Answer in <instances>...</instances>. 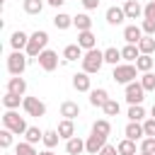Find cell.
Returning a JSON list of instances; mask_svg holds the SVG:
<instances>
[{"instance_id":"cell-37","label":"cell","mask_w":155,"mask_h":155,"mask_svg":"<svg viewBox=\"0 0 155 155\" xmlns=\"http://www.w3.org/2000/svg\"><path fill=\"white\" fill-rule=\"evenodd\" d=\"M140 85H143V90H145V92H153V90H155V75H153V73H143Z\"/></svg>"},{"instance_id":"cell-28","label":"cell","mask_w":155,"mask_h":155,"mask_svg":"<svg viewBox=\"0 0 155 155\" xmlns=\"http://www.w3.org/2000/svg\"><path fill=\"white\" fill-rule=\"evenodd\" d=\"M153 63H155V61H153V56L140 53V58L136 61V68H138L140 73H150V70H153Z\"/></svg>"},{"instance_id":"cell-16","label":"cell","mask_w":155,"mask_h":155,"mask_svg":"<svg viewBox=\"0 0 155 155\" xmlns=\"http://www.w3.org/2000/svg\"><path fill=\"white\" fill-rule=\"evenodd\" d=\"M61 116L73 121L75 116H80V104H78V102H70V99H65V102L61 104Z\"/></svg>"},{"instance_id":"cell-2","label":"cell","mask_w":155,"mask_h":155,"mask_svg":"<svg viewBox=\"0 0 155 155\" xmlns=\"http://www.w3.org/2000/svg\"><path fill=\"white\" fill-rule=\"evenodd\" d=\"M2 124H5V128H10L12 133H17V136H24L27 133V121L15 111V109H7L5 114H2Z\"/></svg>"},{"instance_id":"cell-29","label":"cell","mask_w":155,"mask_h":155,"mask_svg":"<svg viewBox=\"0 0 155 155\" xmlns=\"http://www.w3.org/2000/svg\"><path fill=\"white\" fill-rule=\"evenodd\" d=\"M92 133L109 136V133H111V124H109L107 119H99V121H94V124H92Z\"/></svg>"},{"instance_id":"cell-1","label":"cell","mask_w":155,"mask_h":155,"mask_svg":"<svg viewBox=\"0 0 155 155\" xmlns=\"http://www.w3.org/2000/svg\"><path fill=\"white\" fill-rule=\"evenodd\" d=\"M46 44H48V34L46 31H34L29 36V44H27V56L29 58H39L44 51H46Z\"/></svg>"},{"instance_id":"cell-12","label":"cell","mask_w":155,"mask_h":155,"mask_svg":"<svg viewBox=\"0 0 155 155\" xmlns=\"http://www.w3.org/2000/svg\"><path fill=\"white\" fill-rule=\"evenodd\" d=\"M73 87L78 90V92H90L92 90V82H90V73H75L73 75Z\"/></svg>"},{"instance_id":"cell-38","label":"cell","mask_w":155,"mask_h":155,"mask_svg":"<svg viewBox=\"0 0 155 155\" xmlns=\"http://www.w3.org/2000/svg\"><path fill=\"white\" fill-rule=\"evenodd\" d=\"M102 109H104V114H107V116H116V114L121 111V107H119V102H116V99H109Z\"/></svg>"},{"instance_id":"cell-35","label":"cell","mask_w":155,"mask_h":155,"mask_svg":"<svg viewBox=\"0 0 155 155\" xmlns=\"http://www.w3.org/2000/svg\"><path fill=\"white\" fill-rule=\"evenodd\" d=\"M143 116H145V109L140 104H133L128 109V121H143Z\"/></svg>"},{"instance_id":"cell-48","label":"cell","mask_w":155,"mask_h":155,"mask_svg":"<svg viewBox=\"0 0 155 155\" xmlns=\"http://www.w3.org/2000/svg\"><path fill=\"white\" fill-rule=\"evenodd\" d=\"M39 155H56V153H51V150H44V153H39Z\"/></svg>"},{"instance_id":"cell-30","label":"cell","mask_w":155,"mask_h":155,"mask_svg":"<svg viewBox=\"0 0 155 155\" xmlns=\"http://www.w3.org/2000/svg\"><path fill=\"white\" fill-rule=\"evenodd\" d=\"M24 136H27V138H24V140H27V143H31V145H36V143H39V140H44V131H39V128H36V126H29V128H27V133H24Z\"/></svg>"},{"instance_id":"cell-42","label":"cell","mask_w":155,"mask_h":155,"mask_svg":"<svg viewBox=\"0 0 155 155\" xmlns=\"http://www.w3.org/2000/svg\"><path fill=\"white\" fill-rule=\"evenodd\" d=\"M143 131H145V136L155 138V119H148V121H143Z\"/></svg>"},{"instance_id":"cell-18","label":"cell","mask_w":155,"mask_h":155,"mask_svg":"<svg viewBox=\"0 0 155 155\" xmlns=\"http://www.w3.org/2000/svg\"><path fill=\"white\" fill-rule=\"evenodd\" d=\"M58 136L61 138H65V140H70V138H75V124L70 121V119H63L61 124H58Z\"/></svg>"},{"instance_id":"cell-45","label":"cell","mask_w":155,"mask_h":155,"mask_svg":"<svg viewBox=\"0 0 155 155\" xmlns=\"http://www.w3.org/2000/svg\"><path fill=\"white\" fill-rule=\"evenodd\" d=\"M82 5H85V10H94L99 5V0H82Z\"/></svg>"},{"instance_id":"cell-40","label":"cell","mask_w":155,"mask_h":155,"mask_svg":"<svg viewBox=\"0 0 155 155\" xmlns=\"http://www.w3.org/2000/svg\"><path fill=\"white\" fill-rule=\"evenodd\" d=\"M140 153H155V138L145 136V138L140 140Z\"/></svg>"},{"instance_id":"cell-34","label":"cell","mask_w":155,"mask_h":155,"mask_svg":"<svg viewBox=\"0 0 155 155\" xmlns=\"http://www.w3.org/2000/svg\"><path fill=\"white\" fill-rule=\"evenodd\" d=\"M58 138H61V136H58V131H44V145H46L48 150L58 145Z\"/></svg>"},{"instance_id":"cell-22","label":"cell","mask_w":155,"mask_h":155,"mask_svg":"<svg viewBox=\"0 0 155 155\" xmlns=\"http://www.w3.org/2000/svg\"><path fill=\"white\" fill-rule=\"evenodd\" d=\"M121 58H124V61H128V63H131V61L136 63V61L140 58V51H138V46H136V44H126V46L121 48Z\"/></svg>"},{"instance_id":"cell-49","label":"cell","mask_w":155,"mask_h":155,"mask_svg":"<svg viewBox=\"0 0 155 155\" xmlns=\"http://www.w3.org/2000/svg\"><path fill=\"white\" fill-rule=\"evenodd\" d=\"M138 155H155V153H138Z\"/></svg>"},{"instance_id":"cell-39","label":"cell","mask_w":155,"mask_h":155,"mask_svg":"<svg viewBox=\"0 0 155 155\" xmlns=\"http://www.w3.org/2000/svg\"><path fill=\"white\" fill-rule=\"evenodd\" d=\"M12 136H15V133H12L10 128H2V131H0V145H2L5 150L12 145Z\"/></svg>"},{"instance_id":"cell-19","label":"cell","mask_w":155,"mask_h":155,"mask_svg":"<svg viewBox=\"0 0 155 155\" xmlns=\"http://www.w3.org/2000/svg\"><path fill=\"white\" fill-rule=\"evenodd\" d=\"M124 19H126L124 7H116V5H114V7H109V10H107V22H109V24H121Z\"/></svg>"},{"instance_id":"cell-23","label":"cell","mask_w":155,"mask_h":155,"mask_svg":"<svg viewBox=\"0 0 155 155\" xmlns=\"http://www.w3.org/2000/svg\"><path fill=\"white\" fill-rule=\"evenodd\" d=\"M53 27H56V29H61V31H63V29H68V27H73V17H70V15H65V12H58V15L53 17Z\"/></svg>"},{"instance_id":"cell-33","label":"cell","mask_w":155,"mask_h":155,"mask_svg":"<svg viewBox=\"0 0 155 155\" xmlns=\"http://www.w3.org/2000/svg\"><path fill=\"white\" fill-rule=\"evenodd\" d=\"M22 99H24V97H19V94H12V92H5V97H2V104H5V109H17Z\"/></svg>"},{"instance_id":"cell-6","label":"cell","mask_w":155,"mask_h":155,"mask_svg":"<svg viewBox=\"0 0 155 155\" xmlns=\"http://www.w3.org/2000/svg\"><path fill=\"white\" fill-rule=\"evenodd\" d=\"M22 107L29 116H44L46 114V104L39 99V97H24L22 99Z\"/></svg>"},{"instance_id":"cell-41","label":"cell","mask_w":155,"mask_h":155,"mask_svg":"<svg viewBox=\"0 0 155 155\" xmlns=\"http://www.w3.org/2000/svg\"><path fill=\"white\" fill-rule=\"evenodd\" d=\"M140 29L145 31V36H155V19H143Z\"/></svg>"},{"instance_id":"cell-3","label":"cell","mask_w":155,"mask_h":155,"mask_svg":"<svg viewBox=\"0 0 155 155\" xmlns=\"http://www.w3.org/2000/svg\"><path fill=\"white\" fill-rule=\"evenodd\" d=\"M104 65V51H99V48H92V51H87L85 56H82V70L85 73H99V68Z\"/></svg>"},{"instance_id":"cell-20","label":"cell","mask_w":155,"mask_h":155,"mask_svg":"<svg viewBox=\"0 0 155 155\" xmlns=\"http://www.w3.org/2000/svg\"><path fill=\"white\" fill-rule=\"evenodd\" d=\"M27 44H29V36H27L24 31H15V34L10 36V46H12L15 51H22V48H27Z\"/></svg>"},{"instance_id":"cell-32","label":"cell","mask_w":155,"mask_h":155,"mask_svg":"<svg viewBox=\"0 0 155 155\" xmlns=\"http://www.w3.org/2000/svg\"><path fill=\"white\" fill-rule=\"evenodd\" d=\"M119 61H121V51L119 48H107L104 51V63H109V65H119Z\"/></svg>"},{"instance_id":"cell-17","label":"cell","mask_w":155,"mask_h":155,"mask_svg":"<svg viewBox=\"0 0 155 155\" xmlns=\"http://www.w3.org/2000/svg\"><path fill=\"white\" fill-rule=\"evenodd\" d=\"M124 39H126V44H136V46H138V41L143 39V29L136 27V24H128V27L124 29Z\"/></svg>"},{"instance_id":"cell-36","label":"cell","mask_w":155,"mask_h":155,"mask_svg":"<svg viewBox=\"0 0 155 155\" xmlns=\"http://www.w3.org/2000/svg\"><path fill=\"white\" fill-rule=\"evenodd\" d=\"M15 155H39L36 150H34V145L31 143H17V148H15Z\"/></svg>"},{"instance_id":"cell-24","label":"cell","mask_w":155,"mask_h":155,"mask_svg":"<svg viewBox=\"0 0 155 155\" xmlns=\"http://www.w3.org/2000/svg\"><path fill=\"white\" fill-rule=\"evenodd\" d=\"M73 24L78 27V31H90V29H92L90 15H75V17H73Z\"/></svg>"},{"instance_id":"cell-13","label":"cell","mask_w":155,"mask_h":155,"mask_svg":"<svg viewBox=\"0 0 155 155\" xmlns=\"http://www.w3.org/2000/svg\"><path fill=\"white\" fill-rule=\"evenodd\" d=\"M7 92L24 97V92H27V80H24L22 75H15V78H10V80H7Z\"/></svg>"},{"instance_id":"cell-7","label":"cell","mask_w":155,"mask_h":155,"mask_svg":"<svg viewBox=\"0 0 155 155\" xmlns=\"http://www.w3.org/2000/svg\"><path fill=\"white\" fill-rule=\"evenodd\" d=\"M145 99V90H143V85L140 82H131V85H126V102L133 107V104H140Z\"/></svg>"},{"instance_id":"cell-15","label":"cell","mask_w":155,"mask_h":155,"mask_svg":"<svg viewBox=\"0 0 155 155\" xmlns=\"http://www.w3.org/2000/svg\"><path fill=\"white\" fill-rule=\"evenodd\" d=\"M109 102V92L104 87H97V90H90V104L92 107H104Z\"/></svg>"},{"instance_id":"cell-9","label":"cell","mask_w":155,"mask_h":155,"mask_svg":"<svg viewBox=\"0 0 155 155\" xmlns=\"http://www.w3.org/2000/svg\"><path fill=\"white\" fill-rule=\"evenodd\" d=\"M107 145V136H99V133H92L87 140H85V150L90 155H99V150Z\"/></svg>"},{"instance_id":"cell-43","label":"cell","mask_w":155,"mask_h":155,"mask_svg":"<svg viewBox=\"0 0 155 155\" xmlns=\"http://www.w3.org/2000/svg\"><path fill=\"white\" fill-rule=\"evenodd\" d=\"M143 17H145V19H155V0H150V2L143 7Z\"/></svg>"},{"instance_id":"cell-44","label":"cell","mask_w":155,"mask_h":155,"mask_svg":"<svg viewBox=\"0 0 155 155\" xmlns=\"http://www.w3.org/2000/svg\"><path fill=\"white\" fill-rule=\"evenodd\" d=\"M99 155H119V150H116V145H109V143H107V145L99 150Z\"/></svg>"},{"instance_id":"cell-4","label":"cell","mask_w":155,"mask_h":155,"mask_svg":"<svg viewBox=\"0 0 155 155\" xmlns=\"http://www.w3.org/2000/svg\"><path fill=\"white\" fill-rule=\"evenodd\" d=\"M136 73H138V68L133 63H119V65H114L111 78L116 82H121V85H131V82H136Z\"/></svg>"},{"instance_id":"cell-10","label":"cell","mask_w":155,"mask_h":155,"mask_svg":"<svg viewBox=\"0 0 155 155\" xmlns=\"http://www.w3.org/2000/svg\"><path fill=\"white\" fill-rule=\"evenodd\" d=\"M124 133H126V138H131V140H143V138H145V131H143V124H140V121H128L126 128H124Z\"/></svg>"},{"instance_id":"cell-31","label":"cell","mask_w":155,"mask_h":155,"mask_svg":"<svg viewBox=\"0 0 155 155\" xmlns=\"http://www.w3.org/2000/svg\"><path fill=\"white\" fill-rule=\"evenodd\" d=\"M22 7H24L27 15H39V12L44 10V2H41V0H24Z\"/></svg>"},{"instance_id":"cell-11","label":"cell","mask_w":155,"mask_h":155,"mask_svg":"<svg viewBox=\"0 0 155 155\" xmlns=\"http://www.w3.org/2000/svg\"><path fill=\"white\" fill-rule=\"evenodd\" d=\"M78 46L85 48V51L97 48V36L92 34V29H90V31H78Z\"/></svg>"},{"instance_id":"cell-47","label":"cell","mask_w":155,"mask_h":155,"mask_svg":"<svg viewBox=\"0 0 155 155\" xmlns=\"http://www.w3.org/2000/svg\"><path fill=\"white\" fill-rule=\"evenodd\" d=\"M150 119H155V104H153V109H150Z\"/></svg>"},{"instance_id":"cell-50","label":"cell","mask_w":155,"mask_h":155,"mask_svg":"<svg viewBox=\"0 0 155 155\" xmlns=\"http://www.w3.org/2000/svg\"><path fill=\"white\" fill-rule=\"evenodd\" d=\"M124 2H126V0H124Z\"/></svg>"},{"instance_id":"cell-46","label":"cell","mask_w":155,"mask_h":155,"mask_svg":"<svg viewBox=\"0 0 155 155\" xmlns=\"http://www.w3.org/2000/svg\"><path fill=\"white\" fill-rule=\"evenodd\" d=\"M65 0H48V5H53V7H61Z\"/></svg>"},{"instance_id":"cell-8","label":"cell","mask_w":155,"mask_h":155,"mask_svg":"<svg viewBox=\"0 0 155 155\" xmlns=\"http://www.w3.org/2000/svg\"><path fill=\"white\" fill-rule=\"evenodd\" d=\"M36 61H39V65H41L46 73H51V70H56V68H58V53H56V51H51V48H46Z\"/></svg>"},{"instance_id":"cell-25","label":"cell","mask_w":155,"mask_h":155,"mask_svg":"<svg viewBox=\"0 0 155 155\" xmlns=\"http://www.w3.org/2000/svg\"><path fill=\"white\" fill-rule=\"evenodd\" d=\"M63 58H65V61H78V58H82V48H80L78 44H68V46L63 48Z\"/></svg>"},{"instance_id":"cell-27","label":"cell","mask_w":155,"mask_h":155,"mask_svg":"<svg viewBox=\"0 0 155 155\" xmlns=\"http://www.w3.org/2000/svg\"><path fill=\"white\" fill-rule=\"evenodd\" d=\"M116 150H119V155H136V140L124 138V140L116 145Z\"/></svg>"},{"instance_id":"cell-21","label":"cell","mask_w":155,"mask_h":155,"mask_svg":"<svg viewBox=\"0 0 155 155\" xmlns=\"http://www.w3.org/2000/svg\"><path fill=\"white\" fill-rule=\"evenodd\" d=\"M82 150H85V140H82V138L75 136V138L65 140V153H68V155H80Z\"/></svg>"},{"instance_id":"cell-14","label":"cell","mask_w":155,"mask_h":155,"mask_svg":"<svg viewBox=\"0 0 155 155\" xmlns=\"http://www.w3.org/2000/svg\"><path fill=\"white\" fill-rule=\"evenodd\" d=\"M124 12H126V19H138L143 15V5L138 0H126L124 2Z\"/></svg>"},{"instance_id":"cell-5","label":"cell","mask_w":155,"mask_h":155,"mask_svg":"<svg viewBox=\"0 0 155 155\" xmlns=\"http://www.w3.org/2000/svg\"><path fill=\"white\" fill-rule=\"evenodd\" d=\"M7 70H10L12 75H22V73L27 70V56H24L22 51H12V53L7 56Z\"/></svg>"},{"instance_id":"cell-26","label":"cell","mask_w":155,"mask_h":155,"mask_svg":"<svg viewBox=\"0 0 155 155\" xmlns=\"http://www.w3.org/2000/svg\"><path fill=\"white\" fill-rule=\"evenodd\" d=\"M138 51L145 53V56H153V53H155V39H153V36H143V39L138 41Z\"/></svg>"}]
</instances>
